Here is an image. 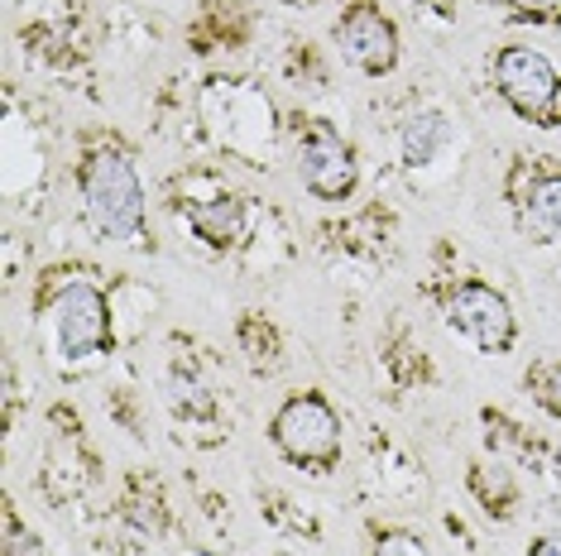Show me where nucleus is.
Instances as JSON below:
<instances>
[{"mask_svg": "<svg viewBox=\"0 0 561 556\" xmlns=\"http://www.w3.org/2000/svg\"><path fill=\"white\" fill-rule=\"evenodd\" d=\"M82 201L106 240H135L145 231V187H139L135 163L121 149H96L82 163Z\"/></svg>", "mask_w": 561, "mask_h": 556, "instance_id": "obj_1", "label": "nucleus"}, {"mask_svg": "<svg viewBox=\"0 0 561 556\" xmlns=\"http://www.w3.org/2000/svg\"><path fill=\"white\" fill-rule=\"evenodd\" d=\"M270 437L293 465L331 471V465L341 461V417L322 394H293L284 408L274 413Z\"/></svg>", "mask_w": 561, "mask_h": 556, "instance_id": "obj_2", "label": "nucleus"}, {"mask_svg": "<svg viewBox=\"0 0 561 556\" xmlns=\"http://www.w3.org/2000/svg\"><path fill=\"white\" fill-rule=\"evenodd\" d=\"M494 86H500V96L523 120H538V125L561 120V78L552 68V58L538 54V48H523V44L500 48V58H494Z\"/></svg>", "mask_w": 561, "mask_h": 556, "instance_id": "obj_3", "label": "nucleus"}, {"mask_svg": "<svg viewBox=\"0 0 561 556\" xmlns=\"http://www.w3.org/2000/svg\"><path fill=\"white\" fill-rule=\"evenodd\" d=\"M446 322L476 350H484V356H504V350L514 346V308H508V298L500 288L480 283V278H466V283L451 288V298H446Z\"/></svg>", "mask_w": 561, "mask_h": 556, "instance_id": "obj_4", "label": "nucleus"}, {"mask_svg": "<svg viewBox=\"0 0 561 556\" xmlns=\"http://www.w3.org/2000/svg\"><path fill=\"white\" fill-rule=\"evenodd\" d=\"M54 332H58V346L62 356L72 360H87L96 350H106L111 340V308L101 298L96 283H68L54 302Z\"/></svg>", "mask_w": 561, "mask_h": 556, "instance_id": "obj_5", "label": "nucleus"}, {"mask_svg": "<svg viewBox=\"0 0 561 556\" xmlns=\"http://www.w3.org/2000/svg\"><path fill=\"white\" fill-rule=\"evenodd\" d=\"M298 178L312 197L322 201H346L360 183V169H355L351 144L327 125H312V135L298 144Z\"/></svg>", "mask_w": 561, "mask_h": 556, "instance_id": "obj_6", "label": "nucleus"}, {"mask_svg": "<svg viewBox=\"0 0 561 556\" xmlns=\"http://www.w3.org/2000/svg\"><path fill=\"white\" fill-rule=\"evenodd\" d=\"M336 39L351 68L369 72V78H385V72H393V62H399V30L375 5L346 10V20L336 24Z\"/></svg>", "mask_w": 561, "mask_h": 556, "instance_id": "obj_7", "label": "nucleus"}, {"mask_svg": "<svg viewBox=\"0 0 561 556\" xmlns=\"http://www.w3.org/2000/svg\"><path fill=\"white\" fill-rule=\"evenodd\" d=\"M523 225L538 240H561V173H542L533 193L523 197Z\"/></svg>", "mask_w": 561, "mask_h": 556, "instance_id": "obj_8", "label": "nucleus"}, {"mask_svg": "<svg viewBox=\"0 0 561 556\" xmlns=\"http://www.w3.org/2000/svg\"><path fill=\"white\" fill-rule=\"evenodd\" d=\"M187 221H193V231L207 240V245H231L240 235V225H245V207H240L236 197H211V201H197V207L187 211Z\"/></svg>", "mask_w": 561, "mask_h": 556, "instance_id": "obj_9", "label": "nucleus"}, {"mask_svg": "<svg viewBox=\"0 0 561 556\" xmlns=\"http://www.w3.org/2000/svg\"><path fill=\"white\" fill-rule=\"evenodd\" d=\"M446 139H451L446 116H417V120H408V130H403V154H408V163H432L446 149Z\"/></svg>", "mask_w": 561, "mask_h": 556, "instance_id": "obj_10", "label": "nucleus"}, {"mask_svg": "<svg viewBox=\"0 0 561 556\" xmlns=\"http://www.w3.org/2000/svg\"><path fill=\"white\" fill-rule=\"evenodd\" d=\"M470 489H476L480 495V503L490 513H500V518H508L514 513V479H508L504 471H494V479H490V465H476V471H470Z\"/></svg>", "mask_w": 561, "mask_h": 556, "instance_id": "obj_11", "label": "nucleus"}, {"mask_svg": "<svg viewBox=\"0 0 561 556\" xmlns=\"http://www.w3.org/2000/svg\"><path fill=\"white\" fill-rule=\"evenodd\" d=\"M528 389L538 394V403L552 417H561V360L557 364H538V370L528 374Z\"/></svg>", "mask_w": 561, "mask_h": 556, "instance_id": "obj_12", "label": "nucleus"}, {"mask_svg": "<svg viewBox=\"0 0 561 556\" xmlns=\"http://www.w3.org/2000/svg\"><path fill=\"white\" fill-rule=\"evenodd\" d=\"M0 556H44V542L34 533H24L20 518L10 509H5V552H0Z\"/></svg>", "mask_w": 561, "mask_h": 556, "instance_id": "obj_13", "label": "nucleus"}, {"mask_svg": "<svg viewBox=\"0 0 561 556\" xmlns=\"http://www.w3.org/2000/svg\"><path fill=\"white\" fill-rule=\"evenodd\" d=\"M375 556H427V547H423V537L389 528V533L375 537Z\"/></svg>", "mask_w": 561, "mask_h": 556, "instance_id": "obj_14", "label": "nucleus"}, {"mask_svg": "<svg viewBox=\"0 0 561 556\" xmlns=\"http://www.w3.org/2000/svg\"><path fill=\"white\" fill-rule=\"evenodd\" d=\"M508 5L518 10V15H533V20H547L557 10V0H508Z\"/></svg>", "mask_w": 561, "mask_h": 556, "instance_id": "obj_15", "label": "nucleus"}, {"mask_svg": "<svg viewBox=\"0 0 561 556\" xmlns=\"http://www.w3.org/2000/svg\"><path fill=\"white\" fill-rule=\"evenodd\" d=\"M528 556H561V537H557V533H547V537H533Z\"/></svg>", "mask_w": 561, "mask_h": 556, "instance_id": "obj_16", "label": "nucleus"}]
</instances>
